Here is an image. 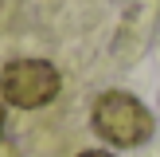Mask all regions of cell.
<instances>
[{
  "label": "cell",
  "mask_w": 160,
  "mask_h": 157,
  "mask_svg": "<svg viewBox=\"0 0 160 157\" xmlns=\"http://www.w3.org/2000/svg\"><path fill=\"white\" fill-rule=\"evenodd\" d=\"M90 122H94V130H98L109 145H117V149H133V145H141V141H148L152 138V126H156L152 114H148V106L141 98H133V94H125V90H106L94 102Z\"/></svg>",
  "instance_id": "1"
},
{
  "label": "cell",
  "mask_w": 160,
  "mask_h": 157,
  "mask_svg": "<svg viewBox=\"0 0 160 157\" xmlns=\"http://www.w3.org/2000/svg\"><path fill=\"white\" fill-rule=\"evenodd\" d=\"M62 78L47 59H12L0 71V94L20 110H39L59 94Z\"/></svg>",
  "instance_id": "2"
},
{
  "label": "cell",
  "mask_w": 160,
  "mask_h": 157,
  "mask_svg": "<svg viewBox=\"0 0 160 157\" xmlns=\"http://www.w3.org/2000/svg\"><path fill=\"white\" fill-rule=\"evenodd\" d=\"M0 157H20V153H16V145H8V141H0Z\"/></svg>",
  "instance_id": "3"
},
{
  "label": "cell",
  "mask_w": 160,
  "mask_h": 157,
  "mask_svg": "<svg viewBox=\"0 0 160 157\" xmlns=\"http://www.w3.org/2000/svg\"><path fill=\"white\" fill-rule=\"evenodd\" d=\"M78 157H113V153H106V149H86V153H78Z\"/></svg>",
  "instance_id": "4"
},
{
  "label": "cell",
  "mask_w": 160,
  "mask_h": 157,
  "mask_svg": "<svg viewBox=\"0 0 160 157\" xmlns=\"http://www.w3.org/2000/svg\"><path fill=\"white\" fill-rule=\"evenodd\" d=\"M0 130H4V110H0Z\"/></svg>",
  "instance_id": "5"
}]
</instances>
